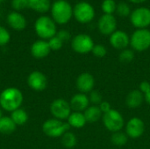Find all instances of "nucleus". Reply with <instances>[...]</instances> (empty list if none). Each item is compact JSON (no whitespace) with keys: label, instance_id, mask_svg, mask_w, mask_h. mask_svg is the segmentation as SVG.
<instances>
[{"label":"nucleus","instance_id":"obj_6","mask_svg":"<svg viewBox=\"0 0 150 149\" xmlns=\"http://www.w3.org/2000/svg\"><path fill=\"white\" fill-rule=\"evenodd\" d=\"M73 14L76 19L83 24L91 22L95 17V10L93 6L87 2H80L76 4Z\"/></svg>","mask_w":150,"mask_h":149},{"label":"nucleus","instance_id":"obj_24","mask_svg":"<svg viewBox=\"0 0 150 149\" xmlns=\"http://www.w3.org/2000/svg\"><path fill=\"white\" fill-rule=\"evenodd\" d=\"M28 7L38 12H47L50 8L49 0H28Z\"/></svg>","mask_w":150,"mask_h":149},{"label":"nucleus","instance_id":"obj_36","mask_svg":"<svg viewBox=\"0 0 150 149\" xmlns=\"http://www.w3.org/2000/svg\"><path fill=\"white\" fill-rule=\"evenodd\" d=\"M99 108H100L101 112L104 114L106 113V112H110L112 110L111 109V105L108 102H106V101H102V103L99 105Z\"/></svg>","mask_w":150,"mask_h":149},{"label":"nucleus","instance_id":"obj_22","mask_svg":"<svg viewBox=\"0 0 150 149\" xmlns=\"http://www.w3.org/2000/svg\"><path fill=\"white\" fill-rule=\"evenodd\" d=\"M17 126L12 121L11 117H3L0 119V133L9 135L16 130Z\"/></svg>","mask_w":150,"mask_h":149},{"label":"nucleus","instance_id":"obj_31","mask_svg":"<svg viewBox=\"0 0 150 149\" xmlns=\"http://www.w3.org/2000/svg\"><path fill=\"white\" fill-rule=\"evenodd\" d=\"M48 45H49V47L51 50H54V51H57V50H60L63 45V42L55 35L54 36L53 38L49 39L48 40Z\"/></svg>","mask_w":150,"mask_h":149},{"label":"nucleus","instance_id":"obj_21","mask_svg":"<svg viewBox=\"0 0 150 149\" xmlns=\"http://www.w3.org/2000/svg\"><path fill=\"white\" fill-rule=\"evenodd\" d=\"M102 112L99 108V106L92 105L89 106L83 112L84 117L86 119V121L89 123H95L100 119L102 117Z\"/></svg>","mask_w":150,"mask_h":149},{"label":"nucleus","instance_id":"obj_9","mask_svg":"<svg viewBox=\"0 0 150 149\" xmlns=\"http://www.w3.org/2000/svg\"><path fill=\"white\" fill-rule=\"evenodd\" d=\"M71 46L75 52L84 54L91 52L95 45L91 36H89L88 34L82 33L76 35L72 40Z\"/></svg>","mask_w":150,"mask_h":149},{"label":"nucleus","instance_id":"obj_8","mask_svg":"<svg viewBox=\"0 0 150 149\" xmlns=\"http://www.w3.org/2000/svg\"><path fill=\"white\" fill-rule=\"evenodd\" d=\"M71 107L69 102L63 98H57L54 100L50 105V112L54 119L64 120L68 119L71 114Z\"/></svg>","mask_w":150,"mask_h":149},{"label":"nucleus","instance_id":"obj_35","mask_svg":"<svg viewBox=\"0 0 150 149\" xmlns=\"http://www.w3.org/2000/svg\"><path fill=\"white\" fill-rule=\"evenodd\" d=\"M56 36H57L62 42L69 40V38H70L69 32L68 31H66V30H62V31H60L59 32L56 33Z\"/></svg>","mask_w":150,"mask_h":149},{"label":"nucleus","instance_id":"obj_20","mask_svg":"<svg viewBox=\"0 0 150 149\" xmlns=\"http://www.w3.org/2000/svg\"><path fill=\"white\" fill-rule=\"evenodd\" d=\"M87 123L84 114L80 112H71L69 117L68 118V124L70 127L74 128H82Z\"/></svg>","mask_w":150,"mask_h":149},{"label":"nucleus","instance_id":"obj_12","mask_svg":"<svg viewBox=\"0 0 150 149\" xmlns=\"http://www.w3.org/2000/svg\"><path fill=\"white\" fill-rule=\"evenodd\" d=\"M27 84L32 90L35 91H41L46 89L47 85V79L40 71H33L27 77Z\"/></svg>","mask_w":150,"mask_h":149},{"label":"nucleus","instance_id":"obj_4","mask_svg":"<svg viewBox=\"0 0 150 149\" xmlns=\"http://www.w3.org/2000/svg\"><path fill=\"white\" fill-rule=\"evenodd\" d=\"M35 31L41 39H51L56 35V26L54 21L47 16L40 17L35 22Z\"/></svg>","mask_w":150,"mask_h":149},{"label":"nucleus","instance_id":"obj_38","mask_svg":"<svg viewBox=\"0 0 150 149\" xmlns=\"http://www.w3.org/2000/svg\"><path fill=\"white\" fill-rule=\"evenodd\" d=\"M145 99H146V101L150 105V90L147 93H145Z\"/></svg>","mask_w":150,"mask_h":149},{"label":"nucleus","instance_id":"obj_40","mask_svg":"<svg viewBox=\"0 0 150 149\" xmlns=\"http://www.w3.org/2000/svg\"><path fill=\"white\" fill-rule=\"evenodd\" d=\"M3 118V115H2V112H1V110H0V119Z\"/></svg>","mask_w":150,"mask_h":149},{"label":"nucleus","instance_id":"obj_13","mask_svg":"<svg viewBox=\"0 0 150 149\" xmlns=\"http://www.w3.org/2000/svg\"><path fill=\"white\" fill-rule=\"evenodd\" d=\"M145 131V124L140 118H132L127 124L126 133L133 139L141 137Z\"/></svg>","mask_w":150,"mask_h":149},{"label":"nucleus","instance_id":"obj_16","mask_svg":"<svg viewBox=\"0 0 150 149\" xmlns=\"http://www.w3.org/2000/svg\"><path fill=\"white\" fill-rule=\"evenodd\" d=\"M51 49L49 47L48 42L45 40H37L35 41L31 47V54L36 59H43L47 57Z\"/></svg>","mask_w":150,"mask_h":149},{"label":"nucleus","instance_id":"obj_37","mask_svg":"<svg viewBox=\"0 0 150 149\" xmlns=\"http://www.w3.org/2000/svg\"><path fill=\"white\" fill-rule=\"evenodd\" d=\"M150 90V83L149 82H146V81H144V82H142V83H141V84H140V90L142 92V93H147L149 90Z\"/></svg>","mask_w":150,"mask_h":149},{"label":"nucleus","instance_id":"obj_14","mask_svg":"<svg viewBox=\"0 0 150 149\" xmlns=\"http://www.w3.org/2000/svg\"><path fill=\"white\" fill-rule=\"evenodd\" d=\"M76 88L81 93H87L93 90L95 80L91 74L90 73H83L76 79Z\"/></svg>","mask_w":150,"mask_h":149},{"label":"nucleus","instance_id":"obj_18","mask_svg":"<svg viewBox=\"0 0 150 149\" xmlns=\"http://www.w3.org/2000/svg\"><path fill=\"white\" fill-rule=\"evenodd\" d=\"M7 21L11 27L18 31H21L25 29L26 25V20L25 17L17 11L10 12L9 15L7 16Z\"/></svg>","mask_w":150,"mask_h":149},{"label":"nucleus","instance_id":"obj_30","mask_svg":"<svg viewBox=\"0 0 150 149\" xmlns=\"http://www.w3.org/2000/svg\"><path fill=\"white\" fill-rule=\"evenodd\" d=\"M91 53L98 58H103L107 54V49L105 46L103 45H100V44H98V45H95Z\"/></svg>","mask_w":150,"mask_h":149},{"label":"nucleus","instance_id":"obj_41","mask_svg":"<svg viewBox=\"0 0 150 149\" xmlns=\"http://www.w3.org/2000/svg\"><path fill=\"white\" fill-rule=\"evenodd\" d=\"M0 1H4V0H0Z\"/></svg>","mask_w":150,"mask_h":149},{"label":"nucleus","instance_id":"obj_26","mask_svg":"<svg viewBox=\"0 0 150 149\" xmlns=\"http://www.w3.org/2000/svg\"><path fill=\"white\" fill-rule=\"evenodd\" d=\"M111 141L112 144L116 146H124L127 142V135L122 132H116L113 133L111 137Z\"/></svg>","mask_w":150,"mask_h":149},{"label":"nucleus","instance_id":"obj_32","mask_svg":"<svg viewBox=\"0 0 150 149\" xmlns=\"http://www.w3.org/2000/svg\"><path fill=\"white\" fill-rule=\"evenodd\" d=\"M11 39L9 32L3 26H0V46L6 45Z\"/></svg>","mask_w":150,"mask_h":149},{"label":"nucleus","instance_id":"obj_27","mask_svg":"<svg viewBox=\"0 0 150 149\" xmlns=\"http://www.w3.org/2000/svg\"><path fill=\"white\" fill-rule=\"evenodd\" d=\"M117 9V4L114 0H104L102 3V10L105 14L112 15Z\"/></svg>","mask_w":150,"mask_h":149},{"label":"nucleus","instance_id":"obj_29","mask_svg":"<svg viewBox=\"0 0 150 149\" xmlns=\"http://www.w3.org/2000/svg\"><path fill=\"white\" fill-rule=\"evenodd\" d=\"M117 13L120 16V17H127L129 15H131V10L130 7L128 6V4L127 3L121 2L117 5Z\"/></svg>","mask_w":150,"mask_h":149},{"label":"nucleus","instance_id":"obj_19","mask_svg":"<svg viewBox=\"0 0 150 149\" xmlns=\"http://www.w3.org/2000/svg\"><path fill=\"white\" fill-rule=\"evenodd\" d=\"M143 93L140 90H134L130 91L126 98V104L129 108L135 109L142 105L143 103Z\"/></svg>","mask_w":150,"mask_h":149},{"label":"nucleus","instance_id":"obj_15","mask_svg":"<svg viewBox=\"0 0 150 149\" xmlns=\"http://www.w3.org/2000/svg\"><path fill=\"white\" fill-rule=\"evenodd\" d=\"M111 45L120 50H124L130 43V39L127 32L123 31H115L110 37Z\"/></svg>","mask_w":150,"mask_h":149},{"label":"nucleus","instance_id":"obj_33","mask_svg":"<svg viewBox=\"0 0 150 149\" xmlns=\"http://www.w3.org/2000/svg\"><path fill=\"white\" fill-rule=\"evenodd\" d=\"M89 99L93 105H100L102 103V95L98 90H92L91 91Z\"/></svg>","mask_w":150,"mask_h":149},{"label":"nucleus","instance_id":"obj_39","mask_svg":"<svg viewBox=\"0 0 150 149\" xmlns=\"http://www.w3.org/2000/svg\"><path fill=\"white\" fill-rule=\"evenodd\" d=\"M130 1L132 3H134V4H142V3H144L147 0H130Z\"/></svg>","mask_w":150,"mask_h":149},{"label":"nucleus","instance_id":"obj_10","mask_svg":"<svg viewBox=\"0 0 150 149\" xmlns=\"http://www.w3.org/2000/svg\"><path fill=\"white\" fill-rule=\"evenodd\" d=\"M130 19L134 26L139 29H146L150 25V10L146 7H140L131 12Z\"/></svg>","mask_w":150,"mask_h":149},{"label":"nucleus","instance_id":"obj_28","mask_svg":"<svg viewBox=\"0 0 150 149\" xmlns=\"http://www.w3.org/2000/svg\"><path fill=\"white\" fill-rule=\"evenodd\" d=\"M134 51L131 49H127V48L122 50L119 56L120 61L122 63H129L134 60Z\"/></svg>","mask_w":150,"mask_h":149},{"label":"nucleus","instance_id":"obj_17","mask_svg":"<svg viewBox=\"0 0 150 149\" xmlns=\"http://www.w3.org/2000/svg\"><path fill=\"white\" fill-rule=\"evenodd\" d=\"M89 103H90V99L85 94L78 93L76 94L71 98L69 105L71 109L74 110L75 112H82L83 111H85L89 107Z\"/></svg>","mask_w":150,"mask_h":149},{"label":"nucleus","instance_id":"obj_5","mask_svg":"<svg viewBox=\"0 0 150 149\" xmlns=\"http://www.w3.org/2000/svg\"><path fill=\"white\" fill-rule=\"evenodd\" d=\"M130 44L132 47L138 51L142 52L150 47V31L148 29H138L136 30L131 39Z\"/></svg>","mask_w":150,"mask_h":149},{"label":"nucleus","instance_id":"obj_2","mask_svg":"<svg viewBox=\"0 0 150 149\" xmlns=\"http://www.w3.org/2000/svg\"><path fill=\"white\" fill-rule=\"evenodd\" d=\"M73 15V9L69 3L65 0H58L52 6V17L54 21L63 25L68 23Z\"/></svg>","mask_w":150,"mask_h":149},{"label":"nucleus","instance_id":"obj_3","mask_svg":"<svg viewBox=\"0 0 150 149\" xmlns=\"http://www.w3.org/2000/svg\"><path fill=\"white\" fill-rule=\"evenodd\" d=\"M70 126L68 122L60 120L57 119H50L46 120L42 125L43 133L51 138H59L62 137L65 133L69 130Z\"/></svg>","mask_w":150,"mask_h":149},{"label":"nucleus","instance_id":"obj_23","mask_svg":"<svg viewBox=\"0 0 150 149\" xmlns=\"http://www.w3.org/2000/svg\"><path fill=\"white\" fill-rule=\"evenodd\" d=\"M11 119L16 126H23L28 120V114L24 109L18 108L11 112Z\"/></svg>","mask_w":150,"mask_h":149},{"label":"nucleus","instance_id":"obj_34","mask_svg":"<svg viewBox=\"0 0 150 149\" xmlns=\"http://www.w3.org/2000/svg\"><path fill=\"white\" fill-rule=\"evenodd\" d=\"M11 6L15 10H18V11L23 10L28 7V0H12Z\"/></svg>","mask_w":150,"mask_h":149},{"label":"nucleus","instance_id":"obj_1","mask_svg":"<svg viewBox=\"0 0 150 149\" xmlns=\"http://www.w3.org/2000/svg\"><path fill=\"white\" fill-rule=\"evenodd\" d=\"M23 99V94L18 89L10 87L4 89L0 94V106L4 111L12 112L20 108Z\"/></svg>","mask_w":150,"mask_h":149},{"label":"nucleus","instance_id":"obj_7","mask_svg":"<svg viewBox=\"0 0 150 149\" xmlns=\"http://www.w3.org/2000/svg\"><path fill=\"white\" fill-rule=\"evenodd\" d=\"M103 122L105 128L112 133L120 132L124 126V119L120 112L112 109L104 114Z\"/></svg>","mask_w":150,"mask_h":149},{"label":"nucleus","instance_id":"obj_11","mask_svg":"<svg viewBox=\"0 0 150 149\" xmlns=\"http://www.w3.org/2000/svg\"><path fill=\"white\" fill-rule=\"evenodd\" d=\"M98 27L104 35H112L117 28V20L113 15L104 14L98 20Z\"/></svg>","mask_w":150,"mask_h":149},{"label":"nucleus","instance_id":"obj_25","mask_svg":"<svg viewBox=\"0 0 150 149\" xmlns=\"http://www.w3.org/2000/svg\"><path fill=\"white\" fill-rule=\"evenodd\" d=\"M76 135L69 131L62 136V144L66 148H73L76 145Z\"/></svg>","mask_w":150,"mask_h":149}]
</instances>
